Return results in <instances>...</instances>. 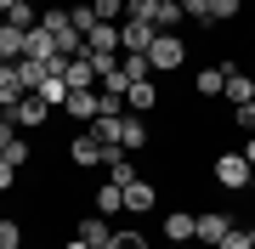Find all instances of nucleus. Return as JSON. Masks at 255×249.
Returning a JSON list of instances; mask_svg holds the SVG:
<instances>
[{
    "instance_id": "18",
    "label": "nucleus",
    "mask_w": 255,
    "mask_h": 249,
    "mask_svg": "<svg viewBox=\"0 0 255 249\" xmlns=\"http://www.w3.org/2000/svg\"><path fill=\"white\" fill-rule=\"evenodd\" d=\"M119 210H125V187L102 181V187H97V215H119Z\"/></svg>"
},
{
    "instance_id": "31",
    "label": "nucleus",
    "mask_w": 255,
    "mask_h": 249,
    "mask_svg": "<svg viewBox=\"0 0 255 249\" xmlns=\"http://www.w3.org/2000/svg\"><path fill=\"white\" fill-rule=\"evenodd\" d=\"M6 165H11V170H23V165H28V142H23V136L6 148Z\"/></svg>"
},
{
    "instance_id": "38",
    "label": "nucleus",
    "mask_w": 255,
    "mask_h": 249,
    "mask_svg": "<svg viewBox=\"0 0 255 249\" xmlns=\"http://www.w3.org/2000/svg\"><path fill=\"white\" fill-rule=\"evenodd\" d=\"M28 6H46V0H28Z\"/></svg>"
},
{
    "instance_id": "32",
    "label": "nucleus",
    "mask_w": 255,
    "mask_h": 249,
    "mask_svg": "<svg viewBox=\"0 0 255 249\" xmlns=\"http://www.w3.org/2000/svg\"><path fill=\"white\" fill-rule=\"evenodd\" d=\"M233 125H244L250 136H255V102H238V108H233Z\"/></svg>"
},
{
    "instance_id": "7",
    "label": "nucleus",
    "mask_w": 255,
    "mask_h": 249,
    "mask_svg": "<svg viewBox=\"0 0 255 249\" xmlns=\"http://www.w3.org/2000/svg\"><path fill=\"white\" fill-rule=\"evenodd\" d=\"M6 119H11V125H46V119H51V108H46V102H40L34 91H28L17 108H6Z\"/></svg>"
},
{
    "instance_id": "20",
    "label": "nucleus",
    "mask_w": 255,
    "mask_h": 249,
    "mask_svg": "<svg viewBox=\"0 0 255 249\" xmlns=\"http://www.w3.org/2000/svg\"><path fill=\"white\" fill-rule=\"evenodd\" d=\"M34 96L46 102V108H63V102H68V80H57V74H51V80H40V91H34Z\"/></svg>"
},
{
    "instance_id": "12",
    "label": "nucleus",
    "mask_w": 255,
    "mask_h": 249,
    "mask_svg": "<svg viewBox=\"0 0 255 249\" xmlns=\"http://www.w3.org/2000/svg\"><path fill=\"white\" fill-rule=\"evenodd\" d=\"M153 204H159L153 181H142V175H136V181L125 187V210H130V215H147V210H153Z\"/></svg>"
},
{
    "instance_id": "19",
    "label": "nucleus",
    "mask_w": 255,
    "mask_h": 249,
    "mask_svg": "<svg viewBox=\"0 0 255 249\" xmlns=\"http://www.w3.org/2000/svg\"><path fill=\"white\" fill-rule=\"evenodd\" d=\"M125 17H130V23L159 28V0H125Z\"/></svg>"
},
{
    "instance_id": "10",
    "label": "nucleus",
    "mask_w": 255,
    "mask_h": 249,
    "mask_svg": "<svg viewBox=\"0 0 255 249\" xmlns=\"http://www.w3.org/2000/svg\"><path fill=\"white\" fill-rule=\"evenodd\" d=\"M119 148H125V153L147 148V125H142V113H119Z\"/></svg>"
},
{
    "instance_id": "37",
    "label": "nucleus",
    "mask_w": 255,
    "mask_h": 249,
    "mask_svg": "<svg viewBox=\"0 0 255 249\" xmlns=\"http://www.w3.org/2000/svg\"><path fill=\"white\" fill-rule=\"evenodd\" d=\"M244 232H250V249H255V227H244Z\"/></svg>"
},
{
    "instance_id": "14",
    "label": "nucleus",
    "mask_w": 255,
    "mask_h": 249,
    "mask_svg": "<svg viewBox=\"0 0 255 249\" xmlns=\"http://www.w3.org/2000/svg\"><path fill=\"white\" fill-rule=\"evenodd\" d=\"M74 238H85V244H91V249H102V244L114 238V227H108V215H85V221H80V232H74Z\"/></svg>"
},
{
    "instance_id": "4",
    "label": "nucleus",
    "mask_w": 255,
    "mask_h": 249,
    "mask_svg": "<svg viewBox=\"0 0 255 249\" xmlns=\"http://www.w3.org/2000/svg\"><path fill=\"white\" fill-rule=\"evenodd\" d=\"M68 119H80V125H97L102 119V91H68Z\"/></svg>"
},
{
    "instance_id": "28",
    "label": "nucleus",
    "mask_w": 255,
    "mask_h": 249,
    "mask_svg": "<svg viewBox=\"0 0 255 249\" xmlns=\"http://www.w3.org/2000/svg\"><path fill=\"white\" fill-rule=\"evenodd\" d=\"M238 11H244V0H210V17H216V23L238 17Z\"/></svg>"
},
{
    "instance_id": "8",
    "label": "nucleus",
    "mask_w": 255,
    "mask_h": 249,
    "mask_svg": "<svg viewBox=\"0 0 255 249\" xmlns=\"http://www.w3.org/2000/svg\"><path fill=\"white\" fill-rule=\"evenodd\" d=\"M68 159H74V165H85V170H91V165L102 170V142L91 136V130H80V136L68 142Z\"/></svg>"
},
{
    "instance_id": "26",
    "label": "nucleus",
    "mask_w": 255,
    "mask_h": 249,
    "mask_svg": "<svg viewBox=\"0 0 255 249\" xmlns=\"http://www.w3.org/2000/svg\"><path fill=\"white\" fill-rule=\"evenodd\" d=\"M0 249H23V227L0 215Z\"/></svg>"
},
{
    "instance_id": "24",
    "label": "nucleus",
    "mask_w": 255,
    "mask_h": 249,
    "mask_svg": "<svg viewBox=\"0 0 255 249\" xmlns=\"http://www.w3.org/2000/svg\"><path fill=\"white\" fill-rule=\"evenodd\" d=\"M40 28L63 34V28H68V11H63V6H40Z\"/></svg>"
},
{
    "instance_id": "29",
    "label": "nucleus",
    "mask_w": 255,
    "mask_h": 249,
    "mask_svg": "<svg viewBox=\"0 0 255 249\" xmlns=\"http://www.w3.org/2000/svg\"><path fill=\"white\" fill-rule=\"evenodd\" d=\"M182 17L187 23H210V0H182Z\"/></svg>"
},
{
    "instance_id": "11",
    "label": "nucleus",
    "mask_w": 255,
    "mask_h": 249,
    "mask_svg": "<svg viewBox=\"0 0 255 249\" xmlns=\"http://www.w3.org/2000/svg\"><path fill=\"white\" fill-rule=\"evenodd\" d=\"M28 91H23V74H17V63H0V108H17Z\"/></svg>"
},
{
    "instance_id": "25",
    "label": "nucleus",
    "mask_w": 255,
    "mask_h": 249,
    "mask_svg": "<svg viewBox=\"0 0 255 249\" xmlns=\"http://www.w3.org/2000/svg\"><path fill=\"white\" fill-rule=\"evenodd\" d=\"M119 68H125V80H130V85H136V80H153V68H147V57H125Z\"/></svg>"
},
{
    "instance_id": "34",
    "label": "nucleus",
    "mask_w": 255,
    "mask_h": 249,
    "mask_svg": "<svg viewBox=\"0 0 255 249\" xmlns=\"http://www.w3.org/2000/svg\"><path fill=\"white\" fill-rule=\"evenodd\" d=\"M11 181H17V170H11V165H6V159H0V193H6V187H11Z\"/></svg>"
},
{
    "instance_id": "27",
    "label": "nucleus",
    "mask_w": 255,
    "mask_h": 249,
    "mask_svg": "<svg viewBox=\"0 0 255 249\" xmlns=\"http://www.w3.org/2000/svg\"><path fill=\"white\" fill-rule=\"evenodd\" d=\"M102 249H147V238H142V232H114Z\"/></svg>"
},
{
    "instance_id": "36",
    "label": "nucleus",
    "mask_w": 255,
    "mask_h": 249,
    "mask_svg": "<svg viewBox=\"0 0 255 249\" xmlns=\"http://www.w3.org/2000/svg\"><path fill=\"white\" fill-rule=\"evenodd\" d=\"M11 6H17V0H0V17H6V11H11Z\"/></svg>"
},
{
    "instance_id": "15",
    "label": "nucleus",
    "mask_w": 255,
    "mask_h": 249,
    "mask_svg": "<svg viewBox=\"0 0 255 249\" xmlns=\"http://www.w3.org/2000/svg\"><path fill=\"white\" fill-rule=\"evenodd\" d=\"M153 102H159V85H153V80H136V85L125 91V108H130V113H147Z\"/></svg>"
},
{
    "instance_id": "3",
    "label": "nucleus",
    "mask_w": 255,
    "mask_h": 249,
    "mask_svg": "<svg viewBox=\"0 0 255 249\" xmlns=\"http://www.w3.org/2000/svg\"><path fill=\"white\" fill-rule=\"evenodd\" d=\"M153 40H159V28H147V23H119V51H125V57H147V46H153Z\"/></svg>"
},
{
    "instance_id": "33",
    "label": "nucleus",
    "mask_w": 255,
    "mask_h": 249,
    "mask_svg": "<svg viewBox=\"0 0 255 249\" xmlns=\"http://www.w3.org/2000/svg\"><path fill=\"white\" fill-rule=\"evenodd\" d=\"M11 142H17V125H11L6 113H0V159H6V148H11Z\"/></svg>"
},
{
    "instance_id": "23",
    "label": "nucleus",
    "mask_w": 255,
    "mask_h": 249,
    "mask_svg": "<svg viewBox=\"0 0 255 249\" xmlns=\"http://www.w3.org/2000/svg\"><path fill=\"white\" fill-rule=\"evenodd\" d=\"M97 23H102V17L91 11V0H85V6H68V28H74V34H91Z\"/></svg>"
},
{
    "instance_id": "13",
    "label": "nucleus",
    "mask_w": 255,
    "mask_h": 249,
    "mask_svg": "<svg viewBox=\"0 0 255 249\" xmlns=\"http://www.w3.org/2000/svg\"><path fill=\"white\" fill-rule=\"evenodd\" d=\"M193 232H199V215H187V210L164 215V238L170 244H193Z\"/></svg>"
},
{
    "instance_id": "30",
    "label": "nucleus",
    "mask_w": 255,
    "mask_h": 249,
    "mask_svg": "<svg viewBox=\"0 0 255 249\" xmlns=\"http://www.w3.org/2000/svg\"><path fill=\"white\" fill-rule=\"evenodd\" d=\"M91 11H97V17H102V23H114V17H119V11H125V0H91Z\"/></svg>"
},
{
    "instance_id": "2",
    "label": "nucleus",
    "mask_w": 255,
    "mask_h": 249,
    "mask_svg": "<svg viewBox=\"0 0 255 249\" xmlns=\"http://www.w3.org/2000/svg\"><path fill=\"white\" fill-rule=\"evenodd\" d=\"M210 170H216V181L227 187V193H244V187H250V175H255L244 153H221V159H216Z\"/></svg>"
},
{
    "instance_id": "35",
    "label": "nucleus",
    "mask_w": 255,
    "mask_h": 249,
    "mask_svg": "<svg viewBox=\"0 0 255 249\" xmlns=\"http://www.w3.org/2000/svg\"><path fill=\"white\" fill-rule=\"evenodd\" d=\"M238 153H244V159H250V170H255V136H250V142H244V148H238Z\"/></svg>"
},
{
    "instance_id": "16",
    "label": "nucleus",
    "mask_w": 255,
    "mask_h": 249,
    "mask_svg": "<svg viewBox=\"0 0 255 249\" xmlns=\"http://www.w3.org/2000/svg\"><path fill=\"white\" fill-rule=\"evenodd\" d=\"M85 51H119V23H97L85 34Z\"/></svg>"
},
{
    "instance_id": "9",
    "label": "nucleus",
    "mask_w": 255,
    "mask_h": 249,
    "mask_svg": "<svg viewBox=\"0 0 255 249\" xmlns=\"http://www.w3.org/2000/svg\"><path fill=\"white\" fill-rule=\"evenodd\" d=\"M227 232H233V215H221V210H210V215H199V232H193V238L216 249L221 238H227Z\"/></svg>"
},
{
    "instance_id": "21",
    "label": "nucleus",
    "mask_w": 255,
    "mask_h": 249,
    "mask_svg": "<svg viewBox=\"0 0 255 249\" xmlns=\"http://www.w3.org/2000/svg\"><path fill=\"white\" fill-rule=\"evenodd\" d=\"M34 23H40V6H28V0H17V6L6 11V28H23V34H28Z\"/></svg>"
},
{
    "instance_id": "6",
    "label": "nucleus",
    "mask_w": 255,
    "mask_h": 249,
    "mask_svg": "<svg viewBox=\"0 0 255 249\" xmlns=\"http://www.w3.org/2000/svg\"><path fill=\"white\" fill-rule=\"evenodd\" d=\"M57 80H68V91H97V68H91V51L85 57H74V63H63V74Z\"/></svg>"
},
{
    "instance_id": "22",
    "label": "nucleus",
    "mask_w": 255,
    "mask_h": 249,
    "mask_svg": "<svg viewBox=\"0 0 255 249\" xmlns=\"http://www.w3.org/2000/svg\"><path fill=\"white\" fill-rule=\"evenodd\" d=\"M0 63H23V28H0Z\"/></svg>"
},
{
    "instance_id": "5",
    "label": "nucleus",
    "mask_w": 255,
    "mask_h": 249,
    "mask_svg": "<svg viewBox=\"0 0 255 249\" xmlns=\"http://www.w3.org/2000/svg\"><path fill=\"white\" fill-rule=\"evenodd\" d=\"M102 170H108L114 187H130V181H136V165H130L125 148H102Z\"/></svg>"
},
{
    "instance_id": "17",
    "label": "nucleus",
    "mask_w": 255,
    "mask_h": 249,
    "mask_svg": "<svg viewBox=\"0 0 255 249\" xmlns=\"http://www.w3.org/2000/svg\"><path fill=\"white\" fill-rule=\"evenodd\" d=\"M193 91H199V96H221V91H227V74H221V63H216V68H199Z\"/></svg>"
},
{
    "instance_id": "1",
    "label": "nucleus",
    "mask_w": 255,
    "mask_h": 249,
    "mask_svg": "<svg viewBox=\"0 0 255 249\" xmlns=\"http://www.w3.org/2000/svg\"><path fill=\"white\" fill-rule=\"evenodd\" d=\"M182 63H187V40L182 34H159L153 46H147V68H153V74H176Z\"/></svg>"
},
{
    "instance_id": "39",
    "label": "nucleus",
    "mask_w": 255,
    "mask_h": 249,
    "mask_svg": "<svg viewBox=\"0 0 255 249\" xmlns=\"http://www.w3.org/2000/svg\"><path fill=\"white\" fill-rule=\"evenodd\" d=\"M250 187H255V175H250Z\"/></svg>"
}]
</instances>
